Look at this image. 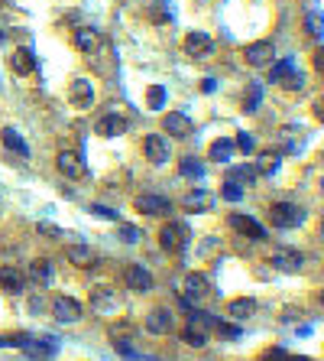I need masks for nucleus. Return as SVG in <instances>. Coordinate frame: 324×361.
Listing matches in <instances>:
<instances>
[{"label":"nucleus","instance_id":"20","mask_svg":"<svg viewBox=\"0 0 324 361\" xmlns=\"http://www.w3.org/2000/svg\"><path fill=\"white\" fill-rule=\"evenodd\" d=\"M127 127L130 121L123 115H104L94 131H98V137H121V133H127Z\"/></svg>","mask_w":324,"mask_h":361},{"label":"nucleus","instance_id":"19","mask_svg":"<svg viewBox=\"0 0 324 361\" xmlns=\"http://www.w3.org/2000/svg\"><path fill=\"white\" fill-rule=\"evenodd\" d=\"M182 205H185V212H192V215H201V212L214 209V196L208 189H192L185 199H182Z\"/></svg>","mask_w":324,"mask_h":361},{"label":"nucleus","instance_id":"47","mask_svg":"<svg viewBox=\"0 0 324 361\" xmlns=\"http://www.w3.org/2000/svg\"><path fill=\"white\" fill-rule=\"evenodd\" d=\"M29 309H36V313H39V309H43V300H39V296H33V300H29Z\"/></svg>","mask_w":324,"mask_h":361},{"label":"nucleus","instance_id":"43","mask_svg":"<svg viewBox=\"0 0 324 361\" xmlns=\"http://www.w3.org/2000/svg\"><path fill=\"white\" fill-rule=\"evenodd\" d=\"M114 348H117V352H121V355H127V358H139V352H137V348H133V345L127 342V339H114Z\"/></svg>","mask_w":324,"mask_h":361},{"label":"nucleus","instance_id":"27","mask_svg":"<svg viewBox=\"0 0 324 361\" xmlns=\"http://www.w3.org/2000/svg\"><path fill=\"white\" fill-rule=\"evenodd\" d=\"M65 257H68L75 267H91L94 264V251L88 244H68L65 247Z\"/></svg>","mask_w":324,"mask_h":361},{"label":"nucleus","instance_id":"38","mask_svg":"<svg viewBox=\"0 0 324 361\" xmlns=\"http://www.w3.org/2000/svg\"><path fill=\"white\" fill-rule=\"evenodd\" d=\"M279 85H286L288 91H298V88L305 85V75H302V72H295V68H292V72H288V75L282 78V82H279Z\"/></svg>","mask_w":324,"mask_h":361},{"label":"nucleus","instance_id":"6","mask_svg":"<svg viewBox=\"0 0 324 361\" xmlns=\"http://www.w3.org/2000/svg\"><path fill=\"white\" fill-rule=\"evenodd\" d=\"M56 166L59 172H62L65 179H84L88 176V166H84V156L75 150H62L56 156Z\"/></svg>","mask_w":324,"mask_h":361},{"label":"nucleus","instance_id":"34","mask_svg":"<svg viewBox=\"0 0 324 361\" xmlns=\"http://www.w3.org/2000/svg\"><path fill=\"white\" fill-rule=\"evenodd\" d=\"M292 68H295V62H292V59H282V62H272V72H269V82H282V78L288 75V72H292Z\"/></svg>","mask_w":324,"mask_h":361},{"label":"nucleus","instance_id":"13","mask_svg":"<svg viewBox=\"0 0 324 361\" xmlns=\"http://www.w3.org/2000/svg\"><path fill=\"white\" fill-rule=\"evenodd\" d=\"M68 95H72V105L78 108V111H88V108L94 105V85H91V78H75L72 88H68Z\"/></svg>","mask_w":324,"mask_h":361},{"label":"nucleus","instance_id":"8","mask_svg":"<svg viewBox=\"0 0 324 361\" xmlns=\"http://www.w3.org/2000/svg\"><path fill=\"white\" fill-rule=\"evenodd\" d=\"M52 316H56L59 323H78V319H82L84 316V309H82V303H78V300H75V296H56V300H52Z\"/></svg>","mask_w":324,"mask_h":361},{"label":"nucleus","instance_id":"14","mask_svg":"<svg viewBox=\"0 0 324 361\" xmlns=\"http://www.w3.org/2000/svg\"><path fill=\"white\" fill-rule=\"evenodd\" d=\"M214 52V39L208 33H188L185 36V56L188 59H208Z\"/></svg>","mask_w":324,"mask_h":361},{"label":"nucleus","instance_id":"31","mask_svg":"<svg viewBox=\"0 0 324 361\" xmlns=\"http://www.w3.org/2000/svg\"><path fill=\"white\" fill-rule=\"evenodd\" d=\"M166 101H169V91L162 85H149V91H146V105L153 108V111H162L166 108Z\"/></svg>","mask_w":324,"mask_h":361},{"label":"nucleus","instance_id":"33","mask_svg":"<svg viewBox=\"0 0 324 361\" xmlns=\"http://www.w3.org/2000/svg\"><path fill=\"white\" fill-rule=\"evenodd\" d=\"M259 101H263V88L253 82V85L247 88V95H243V111H247V115H253V111L259 108Z\"/></svg>","mask_w":324,"mask_h":361},{"label":"nucleus","instance_id":"10","mask_svg":"<svg viewBox=\"0 0 324 361\" xmlns=\"http://www.w3.org/2000/svg\"><path fill=\"white\" fill-rule=\"evenodd\" d=\"M101 46H104V39H101V33H98L94 27H78L75 29V49H78V52L94 56V52H101Z\"/></svg>","mask_w":324,"mask_h":361},{"label":"nucleus","instance_id":"41","mask_svg":"<svg viewBox=\"0 0 324 361\" xmlns=\"http://www.w3.org/2000/svg\"><path fill=\"white\" fill-rule=\"evenodd\" d=\"M214 329H217V335H224V339H240V325H231V323H221V319H217Z\"/></svg>","mask_w":324,"mask_h":361},{"label":"nucleus","instance_id":"30","mask_svg":"<svg viewBox=\"0 0 324 361\" xmlns=\"http://www.w3.org/2000/svg\"><path fill=\"white\" fill-rule=\"evenodd\" d=\"M178 172L185 176V179H204V166L194 156H182V163H178Z\"/></svg>","mask_w":324,"mask_h":361},{"label":"nucleus","instance_id":"39","mask_svg":"<svg viewBox=\"0 0 324 361\" xmlns=\"http://www.w3.org/2000/svg\"><path fill=\"white\" fill-rule=\"evenodd\" d=\"M29 335H0V348H23Z\"/></svg>","mask_w":324,"mask_h":361},{"label":"nucleus","instance_id":"40","mask_svg":"<svg viewBox=\"0 0 324 361\" xmlns=\"http://www.w3.org/2000/svg\"><path fill=\"white\" fill-rule=\"evenodd\" d=\"M305 29H308V36L311 39H321V17H318V13H308Z\"/></svg>","mask_w":324,"mask_h":361},{"label":"nucleus","instance_id":"45","mask_svg":"<svg viewBox=\"0 0 324 361\" xmlns=\"http://www.w3.org/2000/svg\"><path fill=\"white\" fill-rule=\"evenodd\" d=\"M39 235H46V238H59L62 231H59L56 225H39Z\"/></svg>","mask_w":324,"mask_h":361},{"label":"nucleus","instance_id":"44","mask_svg":"<svg viewBox=\"0 0 324 361\" xmlns=\"http://www.w3.org/2000/svg\"><path fill=\"white\" fill-rule=\"evenodd\" d=\"M88 212H91V215H98V219H107V221H121V219H117V212H114V209H107V205H91V209H88Z\"/></svg>","mask_w":324,"mask_h":361},{"label":"nucleus","instance_id":"28","mask_svg":"<svg viewBox=\"0 0 324 361\" xmlns=\"http://www.w3.org/2000/svg\"><path fill=\"white\" fill-rule=\"evenodd\" d=\"M237 153V147H233L231 137H221V140L211 143V150H208V156H211L214 163H231V156Z\"/></svg>","mask_w":324,"mask_h":361},{"label":"nucleus","instance_id":"15","mask_svg":"<svg viewBox=\"0 0 324 361\" xmlns=\"http://www.w3.org/2000/svg\"><path fill=\"white\" fill-rule=\"evenodd\" d=\"M137 212L139 215H169V212H172V202H169L166 196H153V192H146V196H139L137 199Z\"/></svg>","mask_w":324,"mask_h":361},{"label":"nucleus","instance_id":"3","mask_svg":"<svg viewBox=\"0 0 324 361\" xmlns=\"http://www.w3.org/2000/svg\"><path fill=\"white\" fill-rule=\"evenodd\" d=\"M243 59H247L250 68H266L276 62V46H272L269 39H256L250 46H243Z\"/></svg>","mask_w":324,"mask_h":361},{"label":"nucleus","instance_id":"21","mask_svg":"<svg viewBox=\"0 0 324 361\" xmlns=\"http://www.w3.org/2000/svg\"><path fill=\"white\" fill-rule=\"evenodd\" d=\"M143 325H146V332H153V335H166L169 329H172V313H169V309H149Z\"/></svg>","mask_w":324,"mask_h":361},{"label":"nucleus","instance_id":"4","mask_svg":"<svg viewBox=\"0 0 324 361\" xmlns=\"http://www.w3.org/2000/svg\"><path fill=\"white\" fill-rule=\"evenodd\" d=\"M188 228L182 225V221H169L166 228L159 231V244H162V251H169V254H176V251H185L188 247Z\"/></svg>","mask_w":324,"mask_h":361},{"label":"nucleus","instance_id":"24","mask_svg":"<svg viewBox=\"0 0 324 361\" xmlns=\"http://www.w3.org/2000/svg\"><path fill=\"white\" fill-rule=\"evenodd\" d=\"M227 179L237 182V186H256V182H259V172H256V166H250V163H240V166H231Z\"/></svg>","mask_w":324,"mask_h":361},{"label":"nucleus","instance_id":"25","mask_svg":"<svg viewBox=\"0 0 324 361\" xmlns=\"http://www.w3.org/2000/svg\"><path fill=\"white\" fill-rule=\"evenodd\" d=\"M29 280H33L39 290L52 283V264H49L46 257H39V260H33V264H29Z\"/></svg>","mask_w":324,"mask_h":361},{"label":"nucleus","instance_id":"48","mask_svg":"<svg viewBox=\"0 0 324 361\" xmlns=\"http://www.w3.org/2000/svg\"><path fill=\"white\" fill-rule=\"evenodd\" d=\"M288 361H315V358H288Z\"/></svg>","mask_w":324,"mask_h":361},{"label":"nucleus","instance_id":"46","mask_svg":"<svg viewBox=\"0 0 324 361\" xmlns=\"http://www.w3.org/2000/svg\"><path fill=\"white\" fill-rule=\"evenodd\" d=\"M201 88H204V91H208V95H211L214 88H217V82H214V78H204V82H201Z\"/></svg>","mask_w":324,"mask_h":361},{"label":"nucleus","instance_id":"23","mask_svg":"<svg viewBox=\"0 0 324 361\" xmlns=\"http://www.w3.org/2000/svg\"><path fill=\"white\" fill-rule=\"evenodd\" d=\"M0 140H3V147H7V150L17 153V156H29V143L20 137L17 127H3V131H0Z\"/></svg>","mask_w":324,"mask_h":361},{"label":"nucleus","instance_id":"16","mask_svg":"<svg viewBox=\"0 0 324 361\" xmlns=\"http://www.w3.org/2000/svg\"><path fill=\"white\" fill-rule=\"evenodd\" d=\"M162 131H169V137H188V133L194 131V124L188 115H182V111H169L166 117H162Z\"/></svg>","mask_w":324,"mask_h":361},{"label":"nucleus","instance_id":"18","mask_svg":"<svg viewBox=\"0 0 324 361\" xmlns=\"http://www.w3.org/2000/svg\"><path fill=\"white\" fill-rule=\"evenodd\" d=\"M10 68L17 72V75H33L36 72V56H33V49L29 46H20L10 52Z\"/></svg>","mask_w":324,"mask_h":361},{"label":"nucleus","instance_id":"12","mask_svg":"<svg viewBox=\"0 0 324 361\" xmlns=\"http://www.w3.org/2000/svg\"><path fill=\"white\" fill-rule=\"evenodd\" d=\"M123 283H127L130 290H137V293H149V290H153V274H149L143 264H130L127 270H123Z\"/></svg>","mask_w":324,"mask_h":361},{"label":"nucleus","instance_id":"9","mask_svg":"<svg viewBox=\"0 0 324 361\" xmlns=\"http://www.w3.org/2000/svg\"><path fill=\"white\" fill-rule=\"evenodd\" d=\"M143 153H146V160L153 163V166H162V163H169V156H172V147H169L166 137L149 133L146 143H143Z\"/></svg>","mask_w":324,"mask_h":361},{"label":"nucleus","instance_id":"5","mask_svg":"<svg viewBox=\"0 0 324 361\" xmlns=\"http://www.w3.org/2000/svg\"><path fill=\"white\" fill-rule=\"evenodd\" d=\"M269 264L276 267V270H282V274H298L305 267V254L295 251V247H276L269 254Z\"/></svg>","mask_w":324,"mask_h":361},{"label":"nucleus","instance_id":"37","mask_svg":"<svg viewBox=\"0 0 324 361\" xmlns=\"http://www.w3.org/2000/svg\"><path fill=\"white\" fill-rule=\"evenodd\" d=\"M221 196H224L227 202H240V199H243V186H237V182L227 179V182L221 186Z\"/></svg>","mask_w":324,"mask_h":361},{"label":"nucleus","instance_id":"32","mask_svg":"<svg viewBox=\"0 0 324 361\" xmlns=\"http://www.w3.org/2000/svg\"><path fill=\"white\" fill-rule=\"evenodd\" d=\"M188 325H192V329H214V325H217V319H214V316H208V313H198V309H194L192 306V313H188Z\"/></svg>","mask_w":324,"mask_h":361},{"label":"nucleus","instance_id":"17","mask_svg":"<svg viewBox=\"0 0 324 361\" xmlns=\"http://www.w3.org/2000/svg\"><path fill=\"white\" fill-rule=\"evenodd\" d=\"M208 293H211V290H208V277L204 274H188L185 277V283H182V300L198 303V300H204Z\"/></svg>","mask_w":324,"mask_h":361},{"label":"nucleus","instance_id":"42","mask_svg":"<svg viewBox=\"0 0 324 361\" xmlns=\"http://www.w3.org/2000/svg\"><path fill=\"white\" fill-rule=\"evenodd\" d=\"M233 147H237V150H243V153H250L253 147H256V143H253L250 133L243 131V133H237V137H233Z\"/></svg>","mask_w":324,"mask_h":361},{"label":"nucleus","instance_id":"36","mask_svg":"<svg viewBox=\"0 0 324 361\" xmlns=\"http://www.w3.org/2000/svg\"><path fill=\"white\" fill-rule=\"evenodd\" d=\"M117 231H121L123 244H137V241H139V228H137V225H123V221H117Z\"/></svg>","mask_w":324,"mask_h":361},{"label":"nucleus","instance_id":"22","mask_svg":"<svg viewBox=\"0 0 324 361\" xmlns=\"http://www.w3.org/2000/svg\"><path fill=\"white\" fill-rule=\"evenodd\" d=\"M0 286L7 290V293H23V286H26V277H23V270H17V267H0Z\"/></svg>","mask_w":324,"mask_h":361},{"label":"nucleus","instance_id":"7","mask_svg":"<svg viewBox=\"0 0 324 361\" xmlns=\"http://www.w3.org/2000/svg\"><path fill=\"white\" fill-rule=\"evenodd\" d=\"M23 355H26L29 361H49V358H56V355H59V342L52 339V335H43V339H26Z\"/></svg>","mask_w":324,"mask_h":361},{"label":"nucleus","instance_id":"2","mask_svg":"<svg viewBox=\"0 0 324 361\" xmlns=\"http://www.w3.org/2000/svg\"><path fill=\"white\" fill-rule=\"evenodd\" d=\"M269 221L276 225V228H295L305 221V212L292 205V202H272L269 205Z\"/></svg>","mask_w":324,"mask_h":361},{"label":"nucleus","instance_id":"29","mask_svg":"<svg viewBox=\"0 0 324 361\" xmlns=\"http://www.w3.org/2000/svg\"><path fill=\"white\" fill-rule=\"evenodd\" d=\"M279 163H282V156H279L276 150H266V153H259V160L253 163V166H256L259 176H272V172L279 170Z\"/></svg>","mask_w":324,"mask_h":361},{"label":"nucleus","instance_id":"35","mask_svg":"<svg viewBox=\"0 0 324 361\" xmlns=\"http://www.w3.org/2000/svg\"><path fill=\"white\" fill-rule=\"evenodd\" d=\"M182 339H185V345H192V348H201V345L208 342V335H204L201 329H192V325L182 332Z\"/></svg>","mask_w":324,"mask_h":361},{"label":"nucleus","instance_id":"1","mask_svg":"<svg viewBox=\"0 0 324 361\" xmlns=\"http://www.w3.org/2000/svg\"><path fill=\"white\" fill-rule=\"evenodd\" d=\"M91 313L94 316H117L121 313V296L114 286H94L91 290Z\"/></svg>","mask_w":324,"mask_h":361},{"label":"nucleus","instance_id":"11","mask_svg":"<svg viewBox=\"0 0 324 361\" xmlns=\"http://www.w3.org/2000/svg\"><path fill=\"white\" fill-rule=\"evenodd\" d=\"M227 225H231L233 231H240L243 238H250V241H266V228L259 225L256 219H250V215H231L227 219Z\"/></svg>","mask_w":324,"mask_h":361},{"label":"nucleus","instance_id":"26","mask_svg":"<svg viewBox=\"0 0 324 361\" xmlns=\"http://www.w3.org/2000/svg\"><path fill=\"white\" fill-rule=\"evenodd\" d=\"M227 313H231L233 319H250V316L256 313V300H253V296H237V300L227 303Z\"/></svg>","mask_w":324,"mask_h":361}]
</instances>
